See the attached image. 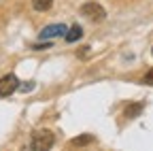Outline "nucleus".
<instances>
[{
    "mask_svg": "<svg viewBox=\"0 0 153 151\" xmlns=\"http://www.w3.org/2000/svg\"><path fill=\"white\" fill-rule=\"evenodd\" d=\"M81 15L89 17L91 22H104V17H106V11L98 4V2H87L81 7Z\"/></svg>",
    "mask_w": 153,
    "mask_h": 151,
    "instance_id": "nucleus-2",
    "label": "nucleus"
},
{
    "mask_svg": "<svg viewBox=\"0 0 153 151\" xmlns=\"http://www.w3.org/2000/svg\"><path fill=\"white\" fill-rule=\"evenodd\" d=\"M151 53H153V49H151Z\"/></svg>",
    "mask_w": 153,
    "mask_h": 151,
    "instance_id": "nucleus-11",
    "label": "nucleus"
},
{
    "mask_svg": "<svg viewBox=\"0 0 153 151\" xmlns=\"http://www.w3.org/2000/svg\"><path fill=\"white\" fill-rule=\"evenodd\" d=\"M53 143H55L53 132H49V130H36L34 134H32L30 147L36 149V151H47V149L53 147Z\"/></svg>",
    "mask_w": 153,
    "mask_h": 151,
    "instance_id": "nucleus-1",
    "label": "nucleus"
},
{
    "mask_svg": "<svg viewBox=\"0 0 153 151\" xmlns=\"http://www.w3.org/2000/svg\"><path fill=\"white\" fill-rule=\"evenodd\" d=\"M143 83H147V85H153V68L145 74V79H143Z\"/></svg>",
    "mask_w": 153,
    "mask_h": 151,
    "instance_id": "nucleus-9",
    "label": "nucleus"
},
{
    "mask_svg": "<svg viewBox=\"0 0 153 151\" xmlns=\"http://www.w3.org/2000/svg\"><path fill=\"white\" fill-rule=\"evenodd\" d=\"M19 87V81L15 74H4L0 79V96H11V94Z\"/></svg>",
    "mask_w": 153,
    "mask_h": 151,
    "instance_id": "nucleus-4",
    "label": "nucleus"
},
{
    "mask_svg": "<svg viewBox=\"0 0 153 151\" xmlns=\"http://www.w3.org/2000/svg\"><path fill=\"white\" fill-rule=\"evenodd\" d=\"M81 36H83L81 26H70V28H68V32H66V41H68V43H74V41H79Z\"/></svg>",
    "mask_w": 153,
    "mask_h": 151,
    "instance_id": "nucleus-6",
    "label": "nucleus"
},
{
    "mask_svg": "<svg viewBox=\"0 0 153 151\" xmlns=\"http://www.w3.org/2000/svg\"><path fill=\"white\" fill-rule=\"evenodd\" d=\"M32 49H36V51H43V49H51V43L47 41V43H43V45H34Z\"/></svg>",
    "mask_w": 153,
    "mask_h": 151,
    "instance_id": "nucleus-10",
    "label": "nucleus"
},
{
    "mask_svg": "<svg viewBox=\"0 0 153 151\" xmlns=\"http://www.w3.org/2000/svg\"><path fill=\"white\" fill-rule=\"evenodd\" d=\"M32 7L36 11H49L53 7V0H32Z\"/></svg>",
    "mask_w": 153,
    "mask_h": 151,
    "instance_id": "nucleus-8",
    "label": "nucleus"
},
{
    "mask_svg": "<svg viewBox=\"0 0 153 151\" xmlns=\"http://www.w3.org/2000/svg\"><path fill=\"white\" fill-rule=\"evenodd\" d=\"M89 143H94V136H91V134H83V136L72 138V147H85V145H89Z\"/></svg>",
    "mask_w": 153,
    "mask_h": 151,
    "instance_id": "nucleus-7",
    "label": "nucleus"
},
{
    "mask_svg": "<svg viewBox=\"0 0 153 151\" xmlns=\"http://www.w3.org/2000/svg\"><path fill=\"white\" fill-rule=\"evenodd\" d=\"M140 113H143V102H134V104H128V106H126L123 115H126L128 119H134V117H138Z\"/></svg>",
    "mask_w": 153,
    "mask_h": 151,
    "instance_id": "nucleus-5",
    "label": "nucleus"
},
{
    "mask_svg": "<svg viewBox=\"0 0 153 151\" xmlns=\"http://www.w3.org/2000/svg\"><path fill=\"white\" fill-rule=\"evenodd\" d=\"M66 32H68V28L64 24H51L41 30V39L47 41V39H55V36H66Z\"/></svg>",
    "mask_w": 153,
    "mask_h": 151,
    "instance_id": "nucleus-3",
    "label": "nucleus"
}]
</instances>
